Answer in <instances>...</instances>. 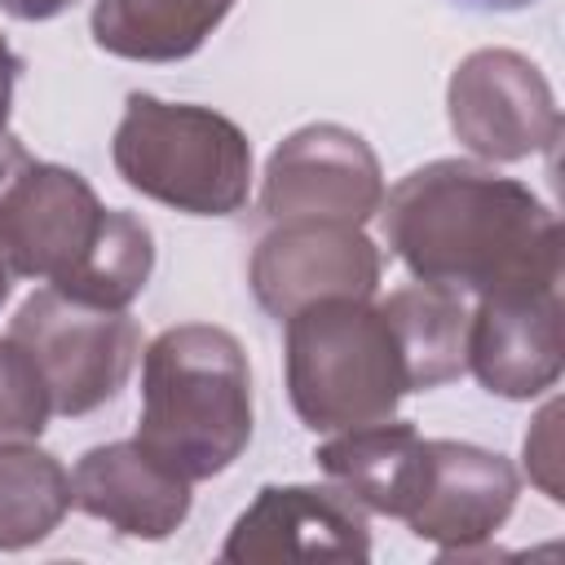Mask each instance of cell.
I'll use <instances>...</instances> for the list:
<instances>
[{"instance_id":"13","label":"cell","mask_w":565,"mask_h":565,"mask_svg":"<svg viewBox=\"0 0 565 565\" xmlns=\"http://www.w3.org/2000/svg\"><path fill=\"white\" fill-rule=\"evenodd\" d=\"M75 508L128 539H168L190 516V481L159 463L137 437L79 455L71 472Z\"/></svg>"},{"instance_id":"18","label":"cell","mask_w":565,"mask_h":565,"mask_svg":"<svg viewBox=\"0 0 565 565\" xmlns=\"http://www.w3.org/2000/svg\"><path fill=\"white\" fill-rule=\"evenodd\" d=\"M49 415H53V397L35 358L4 331L0 335V441H35Z\"/></svg>"},{"instance_id":"12","label":"cell","mask_w":565,"mask_h":565,"mask_svg":"<svg viewBox=\"0 0 565 565\" xmlns=\"http://www.w3.org/2000/svg\"><path fill=\"white\" fill-rule=\"evenodd\" d=\"M561 287L486 296L468 309L463 366L486 393L525 402L561 380Z\"/></svg>"},{"instance_id":"6","label":"cell","mask_w":565,"mask_h":565,"mask_svg":"<svg viewBox=\"0 0 565 565\" xmlns=\"http://www.w3.org/2000/svg\"><path fill=\"white\" fill-rule=\"evenodd\" d=\"M110 221L115 207H102L97 190L62 163L22 154L0 185L9 265L18 278H44L53 291H66L84 274Z\"/></svg>"},{"instance_id":"9","label":"cell","mask_w":565,"mask_h":565,"mask_svg":"<svg viewBox=\"0 0 565 565\" xmlns=\"http://www.w3.org/2000/svg\"><path fill=\"white\" fill-rule=\"evenodd\" d=\"M380 247L362 225L278 221L252 252L247 282L265 313L287 318L322 296H371L380 287Z\"/></svg>"},{"instance_id":"2","label":"cell","mask_w":565,"mask_h":565,"mask_svg":"<svg viewBox=\"0 0 565 565\" xmlns=\"http://www.w3.org/2000/svg\"><path fill=\"white\" fill-rule=\"evenodd\" d=\"M137 441L190 486L225 472L247 450L252 366L225 327L181 322L146 344Z\"/></svg>"},{"instance_id":"5","label":"cell","mask_w":565,"mask_h":565,"mask_svg":"<svg viewBox=\"0 0 565 565\" xmlns=\"http://www.w3.org/2000/svg\"><path fill=\"white\" fill-rule=\"evenodd\" d=\"M9 335L35 358L53 415H88L106 406L141 358V331L124 309L79 305L53 287L22 300Z\"/></svg>"},{"instance_id":"7","label":"cell","mask_w":565,"mask_h":565,"mask_svg":"<svg viewBox=\"0 0 565 565\" xmlns=\"http://www.w3.org/2000/svg\"><path fill=\"white\" fill-rule=\"evenodd\" d=\"M450 132L490 163L547 154L561 137V110L543 71L516 49L468 53L446 88Z\"/></svg>"},{"instance_id":"22","label":"cell","mask_w":565,"mask_h":565,"mask_svg":"<svg viewBox=\"0 0 565 565\" xmlns=\"http://www.w3.org/2000/svg\"><path fill=\"white\" fill-rule=\"evenodd\" d=\"M75 0H0V9L18 22H49L57 13H66Z\"/></svg>"},{"instance_id":"16","label":"cell","mask_w":565,"mask_h":565,"mask_svg":"<svg viewBox=\"0 0 565 565\" xmlns=\"http://www.w3.org/2000/svg\"><path fill=\"white\" fill-rule=\"evenodd\" d=\"M380 309L388 313L397 344L406 353V371H411V393L437 388L459 380L463 366V340H468V296L437 287V282H411L397 287L380 300Z\"/></svg>"},{"instance_id":"21","label":"cell","mask_w":565,"mask_h":565,"mask_svg":"<svg viewBox=\"0 0 565 565\" xmlns=\"http://www.w3.org/2000/svg\"><path fill=\"white\" fill-rule=\"evenodd\" d=\"M22 75V57L9 49V40L0 35V132L9 128V110H13V88Z\"/></svg>"},{"instance_id":"11","label":"cell","mask_w":565,"mask_h":565,"mask_svg":"<svg viewBox=\"0 0 565 565\" xmlns=\"http://www.w3.org/2000/svg\"><path fill=\"white\" fill-rule=\"evenodd\" d=\"M521 494L516 468L472 441L428 437V472L406 525L415 539L441 547V556H486L490 534L512 516Z\"/></svg>"},{"instance_id":"20","label":"cell","mask_w":565,"mask_h":565,"mask_svg":"<svg viewBox=\"0 0 565 565\" xmlns=\"http://www.w3.org/2000/svg\"><path fill=\"white\" fill-rule=\"evenodd\" d=\"M26 154V146L18 141V137H9V132H0V185H4V177H9V168L18 163ZM13 265H9V252H4V225H0V305L9 300V291H13Z\"/></svg>"},{"instance_id":"17","label":"cell","mask_w":565,"mask_h":565,"mask_svg":"<svg viewBox=\"0 0 565 565\" xmlns=\"http://www.w3.org/2000/svg\"><path fill=\"white\" fill-rule=\"evenodd\" d=\"M75 508L71 472L31 441H0V552L49 539Z\"/></svg>"},{"instance_id":"23","label":"cell","mask_w":565,"mask_h":565,"mask_svg":"<svg viewBox=\"0 0 565 565\" xmlns=\"http://www.w3.org/2000/svg\"><path fill=\"white\" fill-rule=\"evenodd\" d=\"M463 9H477V13H512V9H525V4H539V0H455Z\"/></svg>"},{"instance_id":"19","label":"cell","mask_w":565,"mask_h":565,"mask_svg":"<svg viewBox=\"0 0 565 565\" xmlns=\"http://www.w3.org/2000/svg\"><path fill=\"white\" fill-rule=\"evenodd\" d=\"M556 419H561V406L547 402L539 411V419L530 424V433H525V468H530V481L552 503H561V433H556Z\"/></svg>"},{"instance_id":"8","label":"cell","mask_w":565,"mask_h":565,"mask_svg":"<svg viewBox=\"0 0 565 565\" xmlns=\"http://www.w3.org/2000/svg\"><path fill=\"white\" fill-rule=\"evenodd\" d=\"M384 172L375 150L344 124H305L278 141L260 181L265 221H344L380 212Z\"/></svg>"},{"instance_id":"3","label":"cell","mask_w":565,"mask_h":565,"mask_svg":"<svg viewBox=\"0 0 565 565\" xmlns=\"http://www.w3.org/2000/svg\"><path fill=\"white\" fill-rule=\"evenodd\" d=\"M287 322V393L305 428L344 433L388 419L411 393L397 331L371 296H322Z\"/></svg>"},{"instance_id":"15","label":"cell","mask_w":565,"mask_h":565,"mask_svg":"<svg viewBox=\"0 0 565 565\" xmlns=\"http://www.w3.org/2000/svg\"><path fill=\"white\" fill-rule=\"evenodd\" d=\"M234 0H97L93 44L128 62H181L207 44Z\"/></svg>"},{"instance_id":"10","label":"cell","mask_w":565,"mask_h":565,"mask_svg":"<svg viewBox=\"0 0 565 565\" xmlns=\"http://www.w3.org/2000/svg\"><path fill=\"white\" fill-rule=\"evenodd\" d=\"M225 561L274 565V561H366L371 525L366 508L331 486H265L252 508L234 521Z\"/></svg>"},{"instance_id":"4","label":"cell","mask_w":565,"mask_h":565,"mask_svg":"<svg viewBox=\"0 0 565 565\" xmlns=\"http://www.w3.org/2000/svg\"><path fill=\"white\" fill-rule=\"evenodd\" d=\"M110 159L128 190L185 216H234L252 194V141L212 106L128 93Z\"/></svg>"},{"instance_id":"14","label":"cell","mask_w":565,"mask_h":565,"mask_svg":"<svg viewBox=\"0 0 565 565\" xmlns=\"http://www.w3.org/2000/svg\"><path fill=\"white\" fill-rule=\"evenodd\" d=\"M318 468L349 490L366 512L406 521L419 503L428 472V437L411 419H375L344 428L318 446Z\"/></svg>"},{"instance_id":"1","label":"cell","mask_w":565,"mask_h":565,"mask_svg":"<svg viewBox=\"0 0 565 565\" xmlns=\"http://www.w3.org/2000/svg\"><path fill=\"white\" fill-rule=\"evenodd\" d=\"M393 256L459 296H512L561 287V225L521 181L472 159H433L380 199Z\"/></svg>"}]
</instances>
